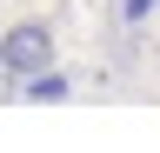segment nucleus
<instances>
[{
  "mask_svg": "<svg viewBox=\"0 0 160 153\" xmlns=\"http://www.w3.org/2000/svg\"><path fill=\"white\" fill-rule=\"evenodd\" d=\"M67 93H73V80L60 67H40L33 80H20V100H67Z\"/></svg>",
  "mask_w": 160,
  "mask_h": 153,
  "instance_id": "obj_2",
  "label": "nucleus"
},
{
  "mask_svg": "<svg viewBox=\"0 0 160 153\" xmlns=\"http://www.w3.org/2000/svg\"><path fill=\"white\" fill-rule=\"evenodd\" d=\"M160 13V0H120V27H147Z\"/></svg>",
  "mask_w": 160,
  "mask_h": 153,
  "instance_id": "obj_3",
  "label": "nucleus"
},
{
  "mask_svg": "<svg viewBox=\"0 0 160 153\" xmlns=\"http://www.w3.org/2000/svg\"><path fill=\"white\" fill-rule=\"evenodd\" d=\"M40 67H53V27L47 20H20L0 40V73L7 80H33Z\"/></svg>",
  "mask_w": 160,
  "mask_h": 153,
  "instance_id": "obj_1",
  "label": "nucleus"
}]
</instances>
